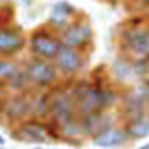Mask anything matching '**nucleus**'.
I'll use <instances>...</instances> for the list:
<instances>
[{
	"instance_id": "obj_1",
	"label": "nucleus",
	"mask_w": 149,
	"mask_h": 149,
	"mask_svg": "<svg viewBox=\"0 0 149 149\" xmlns=\"http://www.w3.org/2000/svg\"><path fill=\"white\" fill-rule=\"evenodd\" d=\"M118 46L130 60H149V21L142 16L128 19L119 30Z\"/></svg>"
},
{
	"instance_id": "obj_2",
	"label": "nucleus",
	"mask_w": 149,
	"mask_h": 149,
	"mask_svg": "<svg viewBox=\"0 0 149 149\" xmlns=\"http://www.w3.org/2000/svg\"><path fill=\"white\" fill-rule=\"evenodd\" d=\"M60 40L63 46L68 47H76L86 53L93 51L95 46V30L90 21V18L81 11L76 18H74L61 32H58Z\"/></svg>"
},
{
	"instance_id": "obj_3",
	"label": "nucleus",
	"mask_w": 149,
	"mask_h": 149,
	"mask_svg": "<svg viewBox=\"0 0 149 149\" xmlns=\"http://www.w3.org/2000/svg\"><path fill=\"white\" fill-rule=\"evenodd\" d=\"M60 47H61V40H60L58 32H54L46 23H40L28 32L26 49L30 56H37V58L53 61Z\"/></svg>"
},
{
	"instance_id": "obj_4",
	"label": "nucleus",
	"mask_w": 149,
	"mask_h": 149,
	"mask_svg": "<svg viewBox=\"0 0 149 149\" xmlns=\"http://www.w3.org/2000/svg\"><path fill=\"white\" fill-rule=\"evenodd\" d=\"M21 65L25 68L32 90H51L60 81V74L51 60L28 56Z\"/></svg>"
},
{
	"instance_id": "obj_5",
	"label": "nucleus",
	"mask_w": 149,
	"mask_h": 149,
	"mask_svg": "<svg viewBox=\"0 0 149 149\" xmlns=\"http://www.w3.org/2000/svg\"><path fill=\"white\" fill-rule=\"evenodd\" d=\"M28 32L19 23L0 25V56L6 60H16L26 51Z\"/></svg>"
},
{
	"instance_id": "obj_6",
	"label": "nucleus",
	"mask_w": 149,
	"mask_h": 149,
	"mask_svg": "<svg viewBox=\"0 0 149 149\" xmlns=\"http://www.w3.org/2000/svg\"><path fill=\"white\" fill-rule=\"evenodd\" d=\"M90 53L86 51H81V49H76V47H68V46H63L60 47V51L56 53L53 63L60 74V77H65V79H72L79 76V74L88 67V56Z\"/></svg>"
},
{
	"instance_id": "obj_7",
	"label": "nucleus",
	"mask_w": 149,
	"mask_h": 149,
	"mask_svg": "<svg viewBox=\"0 0 149 149\" xmlns=\"http://www.w3.org/2000/svg\"><path fill=\"white\" fill-rule=\"evenodd\" d=\"M49 118L58 125L77 118L76 100L72 97L70 88L53 86V90L49 91Z\"/></svg>"
},
{
	"instance_id": "obj_8",
	"label": "nucleus",
	"mask_w": 149,
	"mask_h": 149,
	"mask_svg": "<svg viewBox=\"0 0 149 149\" xmlns=\"http://www.w3.org/2000/svg\"><path fill=\"white\" fill-rule=\"evenodd\" d=\"M32 105V90L21 93H7V97L0 102V116L7 125H19L26 118H30Z\"/></svg>"
},
{
	"instance_id": "obj_9",
	"label": "nucleus",
	"mask_w": 149,
	"mask_h": 149,
	"mask_svg": "<svg viewBox=\"0 0 149 149\" xmlns=\"http://www.w3.org/2000/svg\"><path fill=\"white\" fill-rule=\"evenodd\" d=\"M18 128L11 132V135L19 140V142H30V144H42L47 142V128L44 119H35V118H26L25 121H21L19 125H16Z\"/></svg>"
},
{
	"instance_id": "obj_10",
	"label": "nucleus",
	"mask_w": 149,
	"mask_h": 149,
	"mask_svg": "<svg viewBox=\"0 0 149 149\" xmlns=\"http://www.w3.org/2000/svg\"><path fill=\"white\" fill-rule=\"evenodd\" d=\"M81 11L68 0H58L49 7L47 19L44 21L47 26H51L54 32H61L74 18H76Z\"/></svg>"
},
{
	"instance_id": "obj_11",
	"label": "nucleus",
	"mask_w": 149,
	"mask_h": 149,
	"mask_svg": "<svg viewBox=\"0 0 149 149\" xmlns=\"http://www.w3.org/2000/svg\"><path fill=\"white\" fill-rule=\"evenodd\" d=\"M147 104H149V88L146 84H140L125 95V112L132 118L142 116Z\"/></svg>"
},
{
	"instance_id": "obj_12",
	"label": "nucleus",
	"mask_w": 149,
	"mask_h": 149,
	"mask_svg": "<svg viewBox=\"0 0 149 149\" xmlns=\"http://www.w3.org/2000/svg\"><path fill=\"white\" fill-rule=\"evenodd\" d=\"M126 139H128V135L125 130L109 125L104 130H100L97 135H93V144L102 149H114V147L123 146L126 142Z\"/></svg>"
},
{
	"instance_id": "obj_13",
	"label": "nucleus",
	"mask_w": 149,
	"mask_h": 149,
	"mask_svg": "<svg viewBox=\"0 0 149 149\" xmlns=\"http://www.w3.org/2000/svg\"><path fill=\"white\" fill-rule=\"evenodd\" d=\"M81 119V126H83V133L88 135V137H93L97 135L100 130H104L105 126L111 125V114L104 111H95V112H90V114H84L79 118Z\"/></svg>"
},
{
	"instance_id": "obj_14",
	"label": "nucleus",
	"mask_w": 149,
	"mask_h": 149,
	"mask_svg": "<svg viewBox=\"0 0 149 149\" xmlns=\"http://www.w3.org/2000/svg\"><path fill=\"white\" fill-rule=\"evenodd\" d=\"M111 76L119 81V83H130L135 79V72H133V61L125 56L123 53H119L112 63H111Z\"/></svg>"
},
{
	"instance_id": "obj_15",
	"label": "nucleus",
	"mask_w": 149,
	"mask_h": 149,
	"mask_svg": "<svg viewBox=\"0 0 149 149\" xmlns=\"http://www.w3.org/2000/svg\"><path fill=\"white\" fill-rule=\"evenodd\" d=\"M2 83H4L7 93H21V91L32 90L30 88V83H28V77H26V74H25V68H23L21 63L9 74V76Z\"/></svg>"
},
{
	"instance_id": "obj_16",
	"label": "nucleus",
	"mask_w": 149,
	"mask_h": 149,
	"mask_svg": "<svg viewBox=\"0 0 149 149\" xmlns=\"http://www.w3.org/2000/svg\"><path fill=\"white\" fill-rule=\"evenodd\" d=\"M30 118H35V119L49 118V91L47 90H32Z\"/></svg>"
},
{
	"instance_id": "obj_17",
	"label": "nucleus",
	"mask_w": 149,
	"mask_h": 149,
	"mask_svg": "<svg viewBox=\"0 0 149 149\" xmlns=\"http://www.w3.org/2000/svg\"><path fill=\"white\" fill-rule=\"evenodd\" d=\"M58 126H60V135H61L63 139L74 140V139H81V137L84 135L79 118H74V119H70V121H67V123L58 125Z\"/></svg>"
},
{
	"instance_id": "obj_18",
	"label": "nucleus",
	"mask_w": 149,
	"mask_h": 149,
	"mask_svg": "<svg viewBox=\"0 0 149 149\" xmlns=\"http://www.w3.org/2000/svg\"><path fill=\"white\" fill-rule=\"evenodd\" d=\"M126 135L133 139H144L149 135V119H144L142 116L133 118V121L126 126Z\"/></svg>"
},
{
	"instance_id": "obj_19",
	"label": "nucleus",
	"mask_w": 149,
	"mask_h": 149,
	"mask_svg": "<svg viewBox=\"0 0 149 149\" xmlns=\"http://www.w3.org/2000/svg\"><path fill=\"white\" fill-rule=\"evenodd\" d=\"M16 21V7L13 0H0V25Z\"/></svg>"
},
{
	"instance_id": "obj_20",
	"label": "nucleus",
	"mask_w": 149,
	"mask_h": 149,
	"mask_svg": "<svg viewBox=\"0 0 149 149\" xmlns=\"http://www.w3.org/2000/svg\"><path fill=\"white\" fill-rule=\"evenodd\" d=\"M18 65H19V63L14 61V60H6V58L0 56V81H4Z\"/></svg>"
},
{
	"instance_id": "obj_21",
	"label": "nucleus",
	"mask_w": 149,
	"mask_h": 149,
	"mask_svg": "<svg viewBox=\"0 0 149 149\" xmlns=\"http://www.w3.org/2000/svg\"><path fill=\"white\" fill-rule=\"evenodd\" d=\"M130 4H132L139 13L149 11V0H130Z\"/></svg>"
},
{
	"instance_id": "obj_22",
	"label": "nucleus",
	"mask_w": 149,
	"mask_h": 149,
	"mask_svg": "<svg viewBox=\"0 0 149 149\" xmlns=\"http://www.w3.org/2000/svg\"><path fill=\"white\" fill-rule=\"evenodd\" d=\"M18 4H19L23 9H26V11H28V9H32V7L37 4V0H18Z\"/></svg>"
},
{
	"instance_id": "obj_23",
	"label": "nucleus",
	"mask_w": 149,
	"mask_h": 149,
	"mask_svg": "<svg viewBox=\"0 0 149 149\" xmlns=\"http://www.w3.org/2000/svg\"><path fill=\"white\" fill-rule=\"evenodd\" d=\"M7 97V90H6V86H4V83L0 81V102H2L4 98Z\"/></svg>"
},
{
	"instance_id": "obj_24",
	"label": "nucleus",
	"mask_w": 149,
	"mask_h": 149,
	"mask_svg": "<svg viewBox=\"0 0 149 149\" xmlns=\"http://www.w3.org/2000/svg\"><path fill=\"white\" fill-rule=\"evenodd\" d=\"M139 149H149V144H144V146H140Z\"/></svg>"
},
{
	"instance_id": "obj_25",
	"label": "nucleus",
	"mask_w": 149,
	"mask_h": 149,
	"mask_svg": "<svg viewBox=\"0 0 149 149\" xmlns=\"http://www.w3.org/2000/svg\"><path fill=\"white\" fill-rule=\"evenodd\" d=\"M4 142H6V140H4V137L0 135V146H4Z\"/></svg>"
},
{
	"instance_id": "obj_26",
	"label": "nucleus",
	"mask_w": 149,
	"mask_h": 149,
	"mask_svg": "<svg viewBox=\"0 0 149 149\" xmlns=\"http://www.w3.org/2000/svg\"><path fill=\"white\" fill-rule=\"evenodd\" d=\"M32 149H46V147H32Z\"/></svg>"
},
{
	"instance_id": "obj_27",
	"label": "nucleus",
	"mask_w": 149,
	"mask_h": 149,
	"mask_svg": "<svg viewBox=\"0 0 149 149\" xmlns=\"http://www.w3.org/2000/svg\"><path fill=\"white\" fill-rule=\"evenodd\" d=\"M0 149H4V146H0Z\"/></svg>"
},
{
	"instance_id": "obj_28",
	"label": "nucleus",
	"mask_w": 149,
	"mask_h": 149,
	"mask_svg": "<svg viewBox=\"0 0 149 149\" xmlns=\"http://www.w3.org/2000/svg\"><path fill=\"white\" fill-rule=\"evenodd\" d=\"M109 2H111V4H112V0H109Z\"/></svg>"
}]
</instances>
